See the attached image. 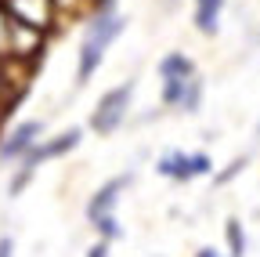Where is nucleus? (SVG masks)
<instances>
[{
	"label": "nucleus",
	"instance_id": "nucleus-1",
	"mask_svg": "<svg viewBox=\"0 0 260 257\" xmlns=\"http://www.w3.org/2000/svg\"><path fill=\"white\" fill-rule=\"evenodd\" d=\"M123 29H126V15L116 4L112 8H94V18L87 22L80 51H76V83L80 87L98 73V66L105 62V51L119 40Z\"/></svg>",
	"mask_w": 260,
	"mask_h": 257
},
{
	"label": "nucleus",
	"instance_id": "nucleus-2",
	"mask_svg": "<svg viewBox=\"0 0 260 257\" xmlns=\"http://www.w3.org/2000/svg\"><path fill=\"white\" fill-rule=\"evenodd\" d=\"M80 138H83L80 127H69V131H61V134H54V138H47V141H37V145H32V149L18 159V170H15L8 192H11V196H22L25 185L32 181V174H37V167H44L47 159H58V156H65V152H73V149L80 145Z\"/></svg>",
	"mask_w": 260,
	"mask_h": 257
},
{
	"label": "nucleus",
	"instance_id": "nucleus-3",
	"mask_svg": "<svg viewBox=\"0 0 260 257\" xmlns=\"http://www.w3.org/2000/svg\"><path fill=\"white\" fill-rule=\"evenodd\" d=\"M134 91H138V80H126V83H116L112 91L102 94L98 109L90 112V127H94L102 138L116 134L119 127H123V120H126V112H130V102H134Z\"/></svg>",
	"mask_w": 260,
	"mask_h": 257
},
{
	"label": "nucleus",
	"instance_id": "nucleus-4",
	"mask_svg": "<svg viewBox=\"0 0 260 257\" xmlns=\"http://www.w3.org/2000/svg\"><path fill=\"white\" fill-rule=\"evenodd\" d=\"M155 170L170 181H191V178H203V174H213V159L206 152H184V149H174L167 152L155 163Z\"/></svg>",
	"mask_w": 260,
	"mask_h": 257
},
{
	"label": "nucleus",
	"instance_id": "nucleus-5",
	"mask_svg": "<svg viewBox=\"0 0 260 257\" xmlns=\"http://www.w3.org/2000/svg\"><path fill=\"white\" fill-rule=\"evenodd\" d=\"M4 15L11 18L15 29H29L40 37L54 22V4L51 0H4Z\"/></svg>",
	"mask_w": 260,
	"mask_h": 257
},
{
	"label": "nucleus",
	"instance_id": "nucleus-6",
	"mask_svg": "<svg viewBox=\"0 0 260 257\" xmlns=\"http://www.w3.org/2000/svg\"><path fill=\"white\" fill-rule=\"evenodd\" d=\"M37 141H44V120H22L18 127H11V134L0 141V163H18Z\"/></svg>",
	"mask_w": 260,
	"mask_h": 257
},
{
	"label": "nucleus",
	"instance_id": "nucleus-7",
	"mask_svg": "<svg viewBox=\"0 0 260 257\" xmlns=\"http://www.w3.org/2000/svg\"><path fill=\"white\" fill-rule=\"evenodd\" d=\"M130 181H134V174H116V178H109V181H105L102 188H98L90 199H87V221L94 224V221H102V217L116 214L119 196L130 188Z\"/></svg>",
	"mask_w": 260,
	"mask_h": 257
},
{
	"label": "nucleus",
	"instance_id": "nucleus-8",
	"mask_svg": "<svg viewBox=\"0 0 260 257\" xmlns=\"http://www.w3.org/2000/svg\"><path fill=\"white\" fill-rule=\"evenodd\" d=\"M220 15H224V0H195L191 22H195V29H199L203 37H217Z\"/></svg>",
	"mask_w": 260,
	"mask_h": 257
},
{
	"label": "nucleus",
	"instance_id": "nucleus-9",
	"mask_svg": "<svg viewBox=\"0 0 260 257\" xmlns=\"http://www.w3.org/2000/svg\"><path fill=\"white\" fill-rule=\"evenodd\" d=\"M188 76H195V62L184 51H170V54L159 58V80L162 83L167 80H188Z\"/></svg>",
	"mask_w": 260,
	"mask_h": 257
},
{
	"label": "nucleus",
	"instance_id": "nucleus-10",
	"mask_svg": "<svg viewBox=\"0 0 260 257\" xmlns=\"http://www.w3.org/2000/svg\"><path fill=\"white\" fill-rule=\"evenodd\" d=\"M203 76L195 73L191 80H188V87H184V94H181V102H177V112H199V105H203Z\"/></svg>",
	"mask_w": 260,
	"mask_h": 257
},
{
	"label": "nucleus",
	"instance_id": "nucleus-11",
	"mask_svg": "<svg viewBox=\"0 0 260 257\" xmlns=\"http://www.w3.org/2000/svg\"><path fill=\"white\" fill-rule=\"evenodd\" d=\"M224 236H228V257H246V232L239 217H228Z\"/></svg>",
	"mask_w": 260,
	"mask_h": 257
},
{
	"label": "nucleus",
	"instance_id": "nucleus-12",
	"mask_svg": "<svg viewBox=\"0 0 260 257\" xmlns=\"http://www.w3.org/2000/svg\"><path fill=\"white\" fill-rule=\"evenodd\" d=\"M242 167H246V159H235V163H232V167H228V170H224V174H220L217 181H220V185H224V181H232V178H235V174H239Z\"/></svg>",
	"mask_w": 260,
	"mask_h": 257
},
{
	"label": "nucleus",
	"instance_id": "nucleus-13",
	"mask_svg": "<svg viewBox=\"0 0 260 257\" xmlns=\"http://www.w3.org/2000/svg\"><path fill=\"white\" fill-rule=\"evenodd\" d=\"M0 257H15V239L11 236H0Z\"/></svg>",
	"mask_w": 260,
	"mask_h": 257
},
{
	"label": "nucleus",
	"instance_id": "nucleus-14",
	"mask_svg": "<svg viewBox=\"0 0 260 257\" xmlns=\"http://www.w3.org/2000/svg\"><path fill=\"white\" fill-rule=\"evenodd\" d=\"M87 257H109V243H102V239H98V243L87 250Z\"/></svg>",
	"mask_w": 260,
	"mask_h": 257
},
{
	"label": "nucleus",
	"instance_id": "nucleus-15",
	"mask_svg": "<svg viewBox=\"0 0 260 257\" xmlns=\"http://www.w3.org/2000/svg\"><path fill=\"white\" fill-rule=\"evenodd\" d=\"M195 257H220V250H213V246H203V250L195 253Z\"/></svg>",
	"mask_w": 260,
	"mask_h": 257
},
{
	"label": "nucleus",
	"instance_id": "nucleus-16",
	"mask_svg": "<svg viewBox=\"0 0 260 257\" xmlns=\"http://www.w3.org/2000/svg\"><path fill=\"white\" fill-rule=\"evenodd\" d=\"M0 4H4V0H0Z\"/></svg>",
	"mask_w": 260,
	"mask_h": 257
}]
</instances>
